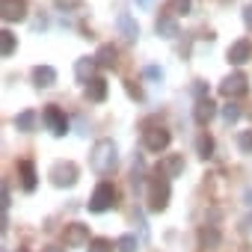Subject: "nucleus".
Instances as JSON below:
<instances>
[{"label": "nucleus", "mask_w": 252, "mask_h": 252, "mask_svg": "<svg viewBox=\"0 0 252 252\" xmlns=\"http://www.w3.org/2000/svg\"><path fill=\"white\" fill-rule=\"evenodd\" d=\"M18 172H21V187H24L27 193H33V190H36V184H39V181H36L39 175H36L33 160H21V163H18Z\"/></svg>", "instance_id": "16"}, {"label": "nucleus", "mask_w": 252, "mask_h": 252, "mask_svg": "<svg viewBox=\"0 0 252 252\" xmlns=\"http://www.w3.org/2000/svg\"><path fill=\"white\" fill-rule=\"evenodd\" d=\"M214 116H217V104H214L211 98L196 101V107H193V119H196V125H202V128H205V125H208Z\"/></svg>", "instance_id": "11"}, {"label": "nucleus", "mask_w": 252, "mask_h": 252, "mask_svg": "<svg viewBox=\"0 0 252 252\" xmlns=\"http://www.w3.org/2000/svg\"><path fill=\"white\" fill-rule=\"evenodd\" d=\"M116 249L119 252H137V234H122L116 240Z\"/></svg>", "instance_id": "22"}, {"label": "nucleus", "mask_w": 252, "mask_h": 252, "mask_svg": "<svg viewBox=\"0 0 252 252\" xmlns=\"http://www.w3.org/2000/svg\"><path fill=\"white\" fill-rule=\"evenodd\" d=\"M0 15H3L6 24L24 21L27 18V0H3V3H0Z\"/></svg>", "instance_id": "9"}, {"label": "nucleus", "mask_w": 252, "mask_h": 252, "mask_svg": "<svg viewBox=\"0 0 252 252\" xmlns=\"http://www.w3.org/2000/svg\"><path fill=\"white\" fill-rule=\"evenodd\" d=\"M0 205H3V214H6V208H9V187L3 184V190H0Z\"/></svg>", "instance_id": "31"}, {"label": "nucleus", "mask_w": 252, "mask_h": 252, "mask_svg": "<svg viewBox=\"0 0 252 252\" xmlns=\"http://www.w3.org/2000/svg\"><path fill=\"white\" fill-rule=\"evenodd\" d=\"M65 246L68 249H80V246H89L92 240H89V225H83V222H71V225H65Z\"/></svg>", "instance_id": "8"}, {"label": "nucleus", "mask_w": 252, "mask_h": 252, "mask_svg": "<svg viewBox=\"0 0 252 252\" xmlns=\"http://www.w3.org/2000/svg\"><path fill=\"white\" fill-rule=\"evenodd\" d=\"M196 149H199V158H205V160H208V158L214 155V140H211L208 134H202V137H199V143H196Z\"/></svg>", "instance_id": "25"}, {"label": "nucleus", "mask_w": 252, "mask_h": 252, "mask_svg": "<svg viewBox=\"0 0 252 252\" xmlns=\"http://www.w3.org/2000/svg\"><path fill=\"white\" fill-rule=\"evenodd\" d=\"M169 143H172V134H169L166 128H146V131H143V146H146L152 155L166 152Z\"/></svg>", "instance_id": "5"}, {"label": "nucleus", "mask_w": 252, "mask_h": 252, "mask_svg": "<svg viewBox=\"0 0 252 252\" xmlns=\"http://www.w3.org/2000/svg\"><path fill=\"white\" fill-rule=\"evenodd\" d=\"M149 211H155V214H160V211H166V205H169V178L166 175H155V178H149Z\"/></svg>", "instance_id": "2"}, {"label": "nucleus", "mask_w": 252, "mask_h": 252, "mask_svg": "<svg viewBox=\"0 0 252 252\" xmlns=\"http://www.w3.org/2000/svg\"><path fill=\"white\" fill-rule=\"evenodd\" d=\"M95 60H98V65L113 68V65H116V60H119V51H116L113 45H101V48H98V54H95Z\"/></svg>", "instance_id": "19"}, {"label": "nucleus", "mask_w": 252, "mask_h": 252, "mask_svg": "<svg viewBox=\"0 0 252 252\" xmlns=\"http://www.w3.org/2000/svg\"><path fill=\"white\" fill-rule=\"evenodd\" d=\"M220 92L228 98V101H234V98H243L246 92H249V77L243 74V71H231L222 83H220Z\"/></svg>", "instance_id": "4"}, {"label": "nucleus", "mask_w": 252, "mask_h": 252, "mask_svg": "<svg viewBox=\"0 0 252 252\" xmlns=\"http://www.w3.org/2000/svg\"><path fill=\"white\" fill-rule=\"evenodd\" d=\"M199 240H202V246H217V243H220V231H217V225H205V228L199 231Z\"/></svg>", "instance_id": "21"}, {"label": "nucleus", "mask_w": 252, "mask_h": 252, "mask_svg": "<svg viewBox=\"0 0 252 252\" xmlns=\"http://www.w3.org/2000/svg\"><path fill=\"white\" fill-rule=\"evenodd\" d=\"M51 181H54L57 187H71V184L77 181V166H74L71 160L54 163V166H51Z\"/></svg>", "instance_id": "6"}, {"label": "nucleus", "mask_w": 252, "mask_h": 252, "mask_svg": "<svg viewBox=\"0 0 252 252\" xmlns=\"http://www.w3.org/2000/svg\"><path fill=\"white\" fill-rule=\"evenodd\" d=\"M42 252H65V249H63V246H45Z\"/></svg>", "instance_id": "33"}, {"label": "nucleus", "mask_w": 252, "mask_h": 252, "mask_svg": "<svg viewBox=\"0 0 252 252\" xmlns=\"http://www.w3.org/2000/svg\"><path fill=\"white\" fill-rule=\"evenodd\" d=\"M246 205L252 208V190H246Z\"/></svg>", "instance_id": "35"}, {"label": "nucleus", "mask_w": 252, "mask_h": 252, "mask_svg": "<svg viewBox=\"0 0 252 252\" xmlns=\"http://www.w3.org/2000/svg\"><path fill=\"white\" fill-rule=\"evenodd\" d=\"M137 6H143V9H149V6H152V0H137Z\"/></svg>", "instance_id": "34"}, {"label": "nucleus", "mask_w": 252, "mask_h": 252, "mask_svg": "<svg viewBox=\"0 0 252 252\" xmlns=\"http://www.w3.org/2000/svg\"><path fill=\"white\" fill-rule=\"evenodd\" d=\"M146 77H152V80H163V71L155 68V65H149V68H146Z\"/></svg>", "instance_id": "30"}, {"label": "nucleus", "mask_w": 252, "mask_h": 252, "mask_svg": "<svg viewBox=\"0 0 252 252\" xmlns=\"http://www.w3.org/2000/svg\"><path fill=\"white\" fill-rule=\"evenodd\" d=\"M193 9V0H169V15H187Z\"/></svg>", "instance_id": "24"}, {"label": "nucleus", "mask_w": 252, "mask_h": 252, "mask_svg": "<svg viewBox=\"0 0 252 252\" xmlns=\"http://www.w3.org/2000/svg\"><path fill=\"white\" fill-rule=\"evenodd\" d=\"M158 172L166 175V178H178V175L184 172V155H169V158H163L160 166H158Z\"/></svg>", "instance_id": "13"}, {"label": "nucleus", "mask_w": 252, "mask_h": 252, "mask_svg": "<svg viewBox=\"0 0 252 252\" xmlns=\"http://www.w3.org/2000/svg\"><path fill=\"white\" fill-rule=\"evenodd\" d=\"M86 252H113V243L107 240V237H95L92 243H89V249Z\"/></svg>", "instance_id": "27"}, {"label": "nucleus", "mask_w": 252, "mask_h": 252, "mask_svg": "<svg viewBox=\"0 0 252 252\" xmlns=\"http://www.w3.org/2000/svg\"><path fill=\"white\" fill-rule=\"evenodd\" d=\"M237 149H240V152H246V155L252 152V131H243V134L237 137Z\"/></svg>", "instance_id": "28"}, {"label": "nucleus", "mask_w": 252, "mask_h": 252, "mask_svg": "<svg viewBox=\"0 0 252 252\" xmlns=\"http://www.w3.org/2000/svg\"><path fill=\"white\" fill-rule=\"evenodd\" d=\"M0 39H3V45H0V54H3V57H12V54H15V33L3 30V33H0Z\"/></svg>", "instance_id": "23"}, {"label": "nucleus", "mask_w": 252, "mask_h": 252, "mask_svg": "<svg viewBox=\"0 0 252 252\" xmlns=\"http://www.w3.org/2000/svg\"><path fill=\"white\" fill-rule=\"evenodd\" d=\"M193 95H196V101L208 98V83H205V80H196V83H193Z\"/></svg>", "instance_id": "29"}, {"label": "nucleus", "mask_w": 252, "mask_h": 252, "mask_svg": "<svg viewBox=\"0 0 252 252\" xmlns=\"http://www.w3.org/2000/svg\"><path fill=\"white\" fill-rule=\"evenodd\" d=\"M116 27H119V33H122L125 42H137V39H140V27H137V21H134L128 12H122V15L116 18Z\"/></svg>", "instance_id": "10"}, {"label": "nucleus", "mask_w": 252, "mask_h": 252, "mask_svg": "<svg viewBox=\"0 0 252 252\" xmlns=\"http://www.w3.org/2000/svg\"><path fill=\"white\" fill-rule=\"evenodd\" d=\"M155 30H158L160 39H175V36H178V21H175V15L163 12V15L155 21Z\"/></svg>", "instance_id": "14"}, {"label": "nucleus", "mask_w": 252, "mask_h": 252, "mask_svg": "<svg viewBox=\"0 0 252 252\" xmlns=\"http://www.w3.org/2000/svg\"><path fill=\"white\" fill-rule=\"evenodd\" d=\"M243 24L252 30V3H249V6H243Z\"/></svg>", "instance_id": "32"}, {"label": "nucleus", "mask_w": 252, "mask_h": 252, "mask_svg": "<svg viewBox=\"0 0 252 252\" xmlns=\"http://www.w3.org/2000/svg\"><path fill=\"white\" fill-rule=\"evenodd\" d=\"M89 163H92V169H95V172H101V175L113 172V169H116V163H119V152H116V143H113V140H98V143L92 146Z\"/></svg>", "instance_id": "1"}, {"label": "nucleus", "mask_w": 252, "mask_h": 252, "mask_svg": "<svg viewBox=\"0 0 252 252\" xmlns=\"http://www.w3.org/2000/svg\"><path fill=\"white\" fill-rule=\"evenodd\" d=\"M95 68H98V60H95V57H80V60L74 63V74H77L80 83H89V80L95 77Z\"/></svg>", "instance_id": "15"}, {"label": "nucleus", "mask_w": 252, "mask_h": 252, "mask_svg": "<svg viewBox=\"0 0 252 252\" xmlns=\"http://www.w3.org/2000/svg\"><path fill=\"white\" fill-rule=\"evenodd\" d=\"M33 125H36V113H33V110H24V113L15 116V128H18V131L27 134V131H33Z\"/></svg>", "instance_id": "20"}, {"label": "nucleus", "mask_w": 252, "mask_h": 252, "mask_svg": "<svg viewBox=\"0 0 252 252\" xmlns=\"http://www.w3.org/2000/svg\"><path fill=\"white\" fill-rule=\"evenodd\" d=\"M21 252H24V249H21Z\"/></svg>", "instance_id": "36"}, {"label": "nucleus", "mask_w": 252, "mask_h": 252, "mask_svg": "<svg viewBox=\"0 0 252 252\" xmlns=\"http://www.w3.org/2000/svg\"><path fill=\"white\" fill-rule=\"evenodd\" d=\"M86 98L89 101H104L107 98V80L104 77H92L86 83Z\"/></svg>", "instance_id": "18"}, {"label": "nucleus", "mask_w": 252, "mask_h": 252, "mask_svg": "<svg viewBox=\"0 0 252 252\" xmlns=\"http://www.w3.org/2000/svg\"><path fill=\"white\" fill-rule=\"evenodd\" d=\"M33 83L42 86V89H48V86L57 83V71H54L51 65H36V68H33Z\"/></svg>", "instance_id": "17"}, {"label": "nucleus", "mask_w": 252, "mask_h": 252, "mask_svg": "<svg viewBox=\"0 0 252 252\" xmlns=\"http://www.w3.org/2000/svg\"><path fill=\"white\" fill-rule=\"evenodd\" d=\"M252 60V45L246 42V39H240V42H234L231 48H228V63L231 65H243V63H249Z\"/></svg>", "instance_id": "12"}, {"label": "nucleus", "mask_w": 252, "mask_h": 252, "mask_svg": "<svg viewBox=\"0 0 252 252\" xmlns=\"http://www.w3.org/2000/svg\"><path fill=\"white\" fill-rule=\"evenodd\" d=\"M113 205H116V187L110 181H101L89 196V211L92 214H107Z\"/></svg>", "instance_id": "3"}, {"label": "nucleus", "mask_w": 252, "mask_h": 252, "mask_svg": "<svg viewBox=\"0 0 252 252\" xmlns=\"http://www.w3.org/2000/svg\"><path fill=\"white\" fill-rule=\"evenodd\" d=\"M45 125H48V131L54 134V137H65L68 134V116L60 110V107H48L45 110Z\"/></svg>", "instance_id": "7"}, {"label": "nucleus", "mask_w": 252, "mask_h": 252, "mask_svg": "<svg viewBox=\"0 0 252 252\" xmlns=\"http://www.w3.org/2000/svg\"><path fill=\"white\" fill-rule=\"evenodd\" d=\"M220 113H222V119H225V122H228V125H231V122H237V119H240V107H237V104H234V101H228V104H225V107H222V110H220Z\"/></svg>", "instance_id": "26"}]
</instances>
